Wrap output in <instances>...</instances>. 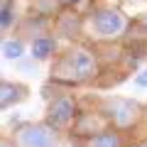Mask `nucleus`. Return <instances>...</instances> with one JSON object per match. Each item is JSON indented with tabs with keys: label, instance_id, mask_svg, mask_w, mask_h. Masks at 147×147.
I'll return each instance as SVG.
<instances>
[{
	"label": "nucleus",
	"instance_id": "f257e3e1",
	"mask_svg": "<svg viewBox=\"0 0 147 147\" xmlns=\"http://www.w3.org/2000/svg\"><path fill=\"white\" fill-rule=\"evenodd\" d=\"M100 76V59L88 44H71L52 61L49 79L59 86H86Z\"/></svg>",
	"mask_w": 147,
	"mask_h": 147
},
{
	"label": "nucleus",
	"instance_id": "f03ea898",
	"mask_svg": "<svg viewBox=\"0 0 147 147\" xmlns=\"http://www.w3.org/2000/svg\"><path fill=\"white\" fill-rule=\"evenodd\" d=\"M86 22L91 27V34L96 39H100V42L120 39L125 32H130V25H132L118 7H96Z\"/></svg>",
	"mask_w": 147,
	"mask_h": 147
},
{
	"label": "nucleus",
	"instance_id": "7ed1b4c3",
	"mask_svg": "<svg viewBox=\"0 0 147 147\" xmlns=\"http://www.w3.org/2000/svg\"><path fill=\"white\" fill-rule=\"evenodd\" d=\"M100 113L105 115V120L110 123V127L115 130H130L137 125V120L142 118V105L132 98H120V96H110V98L100 100Z\"/></svg>",
	"mask_w": 147,
	"mask_h": 147
},
{
	"label": "nucleus",
	"instance_id": "20e7f679",
	"mask_svg": "<svg viewBox=\"0 0 147 147\" xmlns=\"http://www.w3.org/2000/svg\"><path fill=\"white\" fill-rule=\"evenodd\" d=\"M76 118H79L76 98L69 96V93H59V96H54V98L49 100L44 123L52 125L57 132H69L74 127V123H76Z\"/></svg>",
	"mask_w": 147,
	"mask_h": 147
},
{
	"label": "nucleus",
	"instance_id": "39448f33",
	"mask_svg": "<svg viewBox=\"0 0 147 147\" xmlns=\"http://www.w3.org/2000/svg\"><path fill=\"white\" fill-rule=\"evenodd\" d=\"M17 147H57V130L47 123H25L15 130Z\"/></svg>",
	"mask_w": 147,
	"mask_h": 147
},
{
	"label": "nucleus",
	"instance_id": "423d86ee",
	"mask_svg": "<svg viewBox=\"0 0 147 147\" xmlns=\"http://www.w3.org/2000/svg\"><path fill=\"white\" fill-rule=\"evenodd\" d=\"M71 142L76 147H127L125 137H123V130H115V127L100 130L88 137H71Z\"/></svg>",
	"mask_w": 147,
	"mask_h": 147
},
{
	"label": "nucleus",
	"instance_id": "0eeeda50",
	"mask_svg": "<svg viewBox=\"0 0 147 147\" xmlns=\"http://www.w3.org/2000/svg\"><path fill=\"white\" fill-rule=\"evenodd\" d=\"M84 15H79V12H59L57 15V22H54V30H57V34H64V37H76L81 30H84Z\"/></svg>",
	"mask_w": 147,
	"mask_h": 147
},
{
	"label": "nucleus",
	"instance_id": "6e6552de",
	"mask_svg": "<svg viewBox=\"0 0 147 147\" xmlns=\"http://www.w3.org/2000/svg\"><path fill=\"white\" fill-rule=\"evenodd\" d=\"M27 98V86L15 84V81H3V96H0V105L3 108H12V105L22 103Z\"/></svg>",
	"mask_w": 147,
	"mask_h": 147
},
{
	"label": "nucleus",
	"instance_id": "1a4fd4ad",
	"mask_svg": "<svg viewBox=\"0 0 147 147\" xmlns=\"http://www.w3.org/2000/svg\"><path fill=\"white\" fill-rule=\"evenodd\" d=\"M30 52H32V59H37V61H44V59H52L54 52H57V39L49 34L44 37H34L30 44Z\"/></svg>",
	"mask_w": 147,
	"mask_h": 147
},
{
	"label": "nucleus",
	"instance_id": "9d476101",
	"mask_svg": "<svg viewBox=\"0 0 147 147\" xmlns=\"http://www.w3.org/2000/svg\"><path fill=\"white\" fill-rule=\"evenodd\" d=\"M22 52H25L22 39H5V42H3V54H5V59H20Z\"/></svg>",
	"mask_w": 147,
	"mask_h": 147
},
{
	"label": "nucleus",
	"instance_id": "9b49d317",
	"mask_svg": "<svg viewBox=\"0 0 147 147\" xmlns=\"http://www.w3.org/2000/svg\"><path fill=\"white\" fill-rule=\"evenodd\" d=\"M12 12H15V0H3V32L12 27Z\"/></svg>",
	"mask_w": 147,
	"mask_h": 147
},
{
	"label": "nucleus",
	"instance_id": "f8f14e48",
	"mask_svg": "<svg viewBox=\"0 0 147 147\" xmlns=\"http://www.w3.org/2000/svg\"><path fill=\"white\" fill-rule=\"evenodd\" d=\"M130 30H137L142 37H147V12H142L140 17H135V20H132Z\"/></svg>",
	"mask_w": 147,
	"mask_h": 147
},
{
	"label": "nucleus",
	"instance_id": "ddd939ff",
	"mask_svg": "<svg viewBox=\"0 0 147 147\" xmlns=\"http://www.w3.org/2000/svg\"><path fill=\"white\" fill-rule=\"evenodd\" d=\"M135 86H137V88H147V69L135 76Z\"/></svg>",
	"mask_w": 147,
	"mask_h": 147
},
{
	"label": "nucleus",
	"instance_id": "4468645a",
	"mask_svg": "<svg viewBox=\"0 0 147 147\" xmlns=\"http://www.w3.org/2000/svg\"><path fill=\"white\" fill-rule=\"evenodd\" d=\"M81 0H59V5L61 7H74V5H79Z\"/></svg>",
	"mask_w": 147,
	"mask_h": 147
},
{
	"label": "nucleus",
	"instance_id": "2eb2a0df",
	"mask_svg": "<svg viewBox=\"0 0 147 147\" xmlns=\"http://www.w3.org/2000/svg\"><path fill=\"white\" fill-rule=\"evenodd\" d=\"M0 147H17V142L10 140V137H3V145H0Z\"/></svg>",
	"mask_w": 147,
	"mask_h": 147
},
{
	"label": "nucleus",
	"instance_id": "dca6fc26",
	"mask_svg": "<svg viewBox=\"0 0 147 147\" xmlns=\"http://www.w3.org/2000/svg\"><path fill=\"white\" fill-rule=\"evenodd\" d=\"M127 147H147V140H137V142H132V145H127Z\"/></svg>",
	"mask_w": 147,
	"mask_h": 147
}]
</instances>
